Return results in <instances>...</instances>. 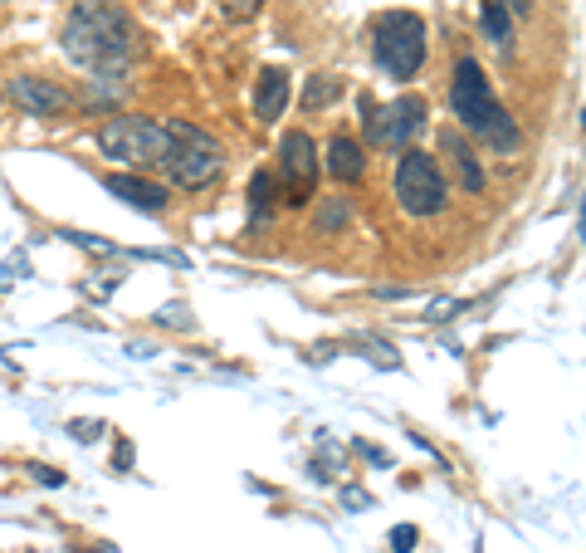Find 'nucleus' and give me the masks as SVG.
<instances>
[{
    "label": "nucleus",
    "mask_w": 586,
    "mask_h": 553,
    "mask_svg": "<svg viewBox=\"0 0 586 553\" xmlns=\"http://www.w3.org/2000/svg\"><path fill=\"white\" fill-rule=\"evenodd\" d=\"M64 54L88 74H123L137 54V25L123 0H74L59 30Z\"/></svg>",
    "instance_id": "1"
},
{
    "label": "nucleus",
    "mask_w": 586,
    "mask_h": 553,
    "mask_svg": "<svg viewBox=\"0 0 586 553\" xmlns=\"http://www.w3.org/2000/svg\"><path fill=\"white\" fill-rule=\"evenodd\" d=\"M449 113H455L464 138L488 142L494 152H518V142H523V128L513 123V113L488 89L484 64L469 60V54L455 64V79H449Z\"/></svg>",
    "instance_id": "2"
},
{
    "label": "nucleus",
    "mask_w": 586,
    "mask_h": 553,
    "mask_svg": "<svg viewBox=\"0 0 586 553\" xmlns=\"http://www.w3.org/2000/svg\"><path fill=\"white\" fill-rule=\"evenodd\" d=\"M425 54H430V35L416 11H381L371 21V60L396 84L416 79L425 70Z\"/></svg>",
    "instance_id": "3"
},
{
    "label": "nucleus",
    "mask_w": 586,
    "mask_h": 553,
    "mask_svg": "<svg viewBox=\"0 0 586 553\" xmlns=\"http://www.w3.org/2000/svg\"><path fill=\"white\" fill-rule=\"evenodd\" d=\"M98 152H103L107 162H127L132 172H152L166 162V148H171V133H166V123L156 118H142V113H113L107 123H98L93 133Z\"/></svg>",
    "instance_id": "4"
},
{
    "label": "nucleus",
    "mask_w": 586,
    "mask_h": 553,
    "mask_svg": "<svg viewBox=\"0 0 586 553\" xmlns=\"http://www.w3.org/2000/svg\"><path fill=\"white\" fill-rule=\"evenodd\" d=\"M166 133H171V148H166L162 167L181 191H205V187H215V181L225 177V152L205 128L171 118L166 123Z\"/></svg>",
    "instance_id": "5"
},
{
    "label": "nucleus",
    "mask_w": 586,
    "mask_h": 553,
    "mask_svg": "<svg viewBox=\"0 0 586 553\" xmlns=\"http://www.w3.org/2000/svg\"><path fill=\"white\" fill-rule=\"evenodd\" d=\"M391 191H396V206L406 211L410 221H430L449 206V187H445L440 162L430 158V152H416V148H400Z\"/></svg>",
    "instance_id": "6"
},
{
    "label": "nucleus",
    "mask_w": 586,
    "mask_h": 553,
    "mask_svg": "<svg viewBox=\"0 0 586 553\" xmlns=\"http://www.w3.org/2000/svg\"><path fill=\"white\" fill-rule=\"evenodd\" d=\"M425 128V99L420 93H400L391 103H371L361 99V133L371 148H406L416 133Z\"/></svg>",
    "instance_id": "7"
},
{
    "label": "nucleus",
    "mask_w": 586,
    "mask_h": 553,
    "mask_svg": "<svg viewBox=\"0 0 586 553\" xmlns=\"http://www.w3.org/2000/svg\"><path fill=\"white\" fill-rule=\"evenodd\" d=\"M318 148H313L308 133H283L279 142V172H273V187H279L283 206H308L313 187H318Z\"/></svg>",
    "instance_id": "8"
},
{
    "label": "nucleus",
    "mask_w": 586,
    "mask_h": 553,
    "mask_svg": "<svg viewBox=\"0 0 586 553\" xmlns=\"http://www.w3.org/2000/svg\"><path fill=\"white\" fill-rule=\"evenodd\" d=\"M0 99H10L20 113H29V118H59V113L74 109L64 84L44 79V74H15V79H5V93H0Z\"/></svg>",
    "instance_id": "9"
},
{
    "label": "nucleus",
    "mask_w": 586,
    "mask_h": 553,
    "mask_svg": "<svg viewBox=\"0 0 586 553\" xmlns=\"http://www.w3.org/2000/svg\"><path fill=\"white\" fill-rule=\"evenodd\" d=\"M103 187L113 191V197L123 201V206L142 211V216H162V211L171 206V191H166L162 181L142 177V172H107V177H103Z\"/></svg>",
    "instance_id": "10"
},
{
    "label": "nucleus",
    "mask_w": 586,
    "mask_h": 553,
    "mask_svg": "<svg viewBox=\"0 0 586 553\" xmlns=\"http://www.w3.org/2000/svg\"><path fill=\"white\" fill-rule=\"evenodd\" d=\"M318 167L328 172L332 181H342V187H357V181L367 177V148H361L352 133H332V138H328V152H322Z\"/></svg>",
    "instance_id": "11"
},
{
    "label": "nucleus",
    "mask_w": 586,
    "mask_h": 553,
    "mask_svg": "<svg viewBox=\"0 0 586 553\" xmlns=\"http://www.w3.org/2000/svg\"><path fill=\"white\" fill-rule=\"evenodd\" d=\"M440 158L455 167V177H459V187L469 191V197H479L484 191V162H479V152L469 148V138L459 128H440Z\"/></svg>",
    "instance_id": "12"
},
{
    "label": "nucleus",
    "mask_w": 586,
    "mask_h": 553,
    "mask_svg": "<svg viewBox=\"0 0 586 553\" xmlns=\"http://www.w3.org/2000/svg\"><path fill=\"white\" fill-rule=\"evenodd\" d=\"M289 93H293V79L289 70H279V64H269V70H259V79H254V118L259 123H279L283 109H289Z\"/></svg>",
    "instance_id": "13"
},
{
    "label": "nucleus",
    "mask_w": 586,
    "mask_h": 553,
    "mask_svg": "<svg viewBox=\"0 0 586 553\" xmlns=\"http://www.w3.org/2000/svg\"><path fill=\"white\" fill-rule=\"evenodd\" d=\"M342 93H347V89H342L337 74H313V79L303 84L298 103H303V113H328V109H337Z\"/></svg>",
    "instance_id": "14"
},
{
    "label": "nucleus",
    "mask_w": 586,
    "mask_h": 553,
    "mask_svg": "<svg viewBox=\"0 0 586 553\" xmlns=\"http://www.w3.org/2000/svg\"><path fill=\"white\" fill-rule=\"evenodd\" d=\"M479 30H484L498 50L513 45V15H508L504 0H479Z\"/></svg>",
    "instance_id": "15"
},
{
    "label": "nucleus",
    "mask_w": 586,
    "mask_h": 553,
    "mask_svg": "<svg viewBox=\"0 0 586 553\" xmlns=\"http://www.w3.org/2000/svg\"><path fill=\"white\" fill-rule=\"evenodd\" d=\"M273 206H279V187H273V172H254V177H250V216H254V226H259V221H269Z\"/></svg>",
    "instance_id": "16"
},
{
    "label": "nucleus",
    "mask_w": 586,
    "mask_h": 553,
    "mask_svg": "<svg viewBox=\"0 0 586 553\" xmlns=\"http://www.w3.org/2000/svg\"><path fill=\"white\" fill-rule=\"evenodd\" d=\"M347 216H352V206L342 197H332V201H322V206L313 211V226L318 230H342L347 226Z\"/></svg>",
    "instance_id": "17"
},
{
    "label": "nucleus",
    "mask_w": 586,
    "mask_h": 553,
    "mask_svg": "<svg viewBox=\"0 0 586 553\" xmlns=\"http://www.w3.org/2000/svg\"><path fill=\"white\" fill-rule=\"evenodd\" d=\"M352 348H357V353H367V363H377V367H396V348L381 343V338L357 334V338H352Z\"/></svg>",
    "instance_id": "18"
},
{
    "label": "nucleus",
    "mask_w": 586,
    "mask_h": 553,
    "mask_svg": "<svg viewBox=\"0 0 586 553\" xmlns=\"http://www.w3.org/2000/svg\"><path fill=\"white\" fill-rule=\"evenodd\" d=\"M259 5H264V0H220V15L230 25H244V21H254V15H259Z\"/></svg>",
    "instance_id": "19"
},
{
    "label": "nucleus",
    "mask_w": 586,
    "mask_h": 553,
    "mask_svg": "<svg viewBox=\"0 0 586 553\" xmlns=\"http://www.w3.org/2000/svg\"><path fill=\"white\" fill-rule=\"evenodd\" d=\"M386 543H391V553H416L420 529H416V524H396V529L386 533Z\"/></svg>",
    "instance_id": "20"
},
{
    "label": "nucleus",
    "mask_w": 586,
    "mask_h": 553,
    "mask_svg": "<svg viewBox=\"0 0 586 553\" xmlns=\"http://www.w3.org/2000/svg\"><path fill=\"white\" fill-rule=\"evenodd\" d=\"M68 436H74V441H98V436H103V422H93V416H74V422H68Z\"/></svg>",
    "instance_id": "21"
},
{
    "label": "nucleus",
    "mask_w": 586,
    "mask_h": 553,
    "mask_svg": "<svg viewBox=\"0 0 586 553\" xmlns=\"http://www.w3.org/2000/svg\"><path fill=\"white\" fill-rule=\"evenodd\" d=\"M25 470L35 475L44 490H64V470H54V465H39V461H35V465H25Z\"/></svg>",
    "instance_id": "22"
},
{
    "label": "nucleus",
    "mask_w": 586,
    "mask_h": 553,
    "mask_svg": "<svg viewBox=\"0 0 586 553\" xmlns=\"http://www.w3.org/2000/svg\"><path fill=\"white\" fill-rule=\"evenodd\" d=\"M459 309H464V304H459V299H435V304H430V324H449V318H455L459 314Z\"/></svg>",
    "instance_id": "23"
},
{
    "label": "nucleus",
    "mask_w": 586,
    "mask_h": 553,
    "mask_svg": "<svg viewBox=\"0 0 586 553\" xmlns=\"http://www.w3.org/2000/svg\"><path fill=\"white\" fill-rule=\"evenodd\" d=\"M156 324H166V328H191V314L176 304V309H162V314H156Z\"/></svg>",
    "instance_id": "24"
},
{
    "label": "nucleus",
    "mask_w": 586,
    "mask_h": 553,
    "mask_svg": "<svg viewBox=\"0 0 586 553\" xmlns=\"http://www.w3.org/2000/svg\"><path fill=\"white\" fill-rule=\"evenodd\" d=\"M342 504H347V510H371V494L357 490V485H347V490H342Z\"/></svg>",
    "instance_id": "25"
},
{
    "label": "nucleus",
    "mask_w": 586,
    "mask_h": 553,
    "mask_svg": "<svg viewBox=\"0 0 586 553\" xmlns=\"http://www.w3.org/2000/svg\"><path fill=\"white\" fill-rule=\"evenodd\" d=\"M127 465H132V441H117V451H113V470H117V475H127Z\"/></svg>",
    "instance_id": "26"
},
{
    "label": "nucleus",
    "mask_w": 586,
    "mask_h": 553,
    "mask_svg": "<svg viewBox=\"0 0 586 553\" xmlns=\"http://www.w3.org/2000/svg\"><path fill=\"white\" fill-rule=\"evenodd\" d=\"M15 275H25V260H10V265H0V289L15 285Z\"/></svg>",
    "instance_id": "27"
},
{
    "label": "nucleus",
    "mask_w": 586,
    "mask_h": 553,
    "mask_svg": "<svg viewBox=\"0 0 586 553\" xmlns=\"http://www.w3.org/2000/svg\"><path fill=\"white\" fill-rule=\"evenodd\" d=\"M357 451H361V455H367V461H371V465H391V455H386V451H381V445H367V441H357Z\"/></svg>",
    "instance_id": "28"
},
{
    "label": "nucleus",
    "mask_w": 586,
    "mask_h": 553,
    "mask_svg": "<svg viewBox=\"0 0 586 553\" xmlns=\"http://www.w3.org/2000/svg\"><path fill=\"white\" fill-rule=\"evenodd\" d=\"M416 294V289H406V285H381L377 289V299H410Z\"/></svg>",
    "instance_id": "29"
},
{
    "label": "nucleus",
    "mask_w": 586,
    "mask_h": 553,
    "mask_svg": "<svg viewBox=\"0 0 586 553\" xmlns=\"http://www.w3.org/2000/svg\"><path fill=\"white\" fill-rule=\"evenodd\" d=\"M504 5H508V15H527V11H533V0H504Z\"/></svg>",
    "instance_id": "30"
}]
</instances>
